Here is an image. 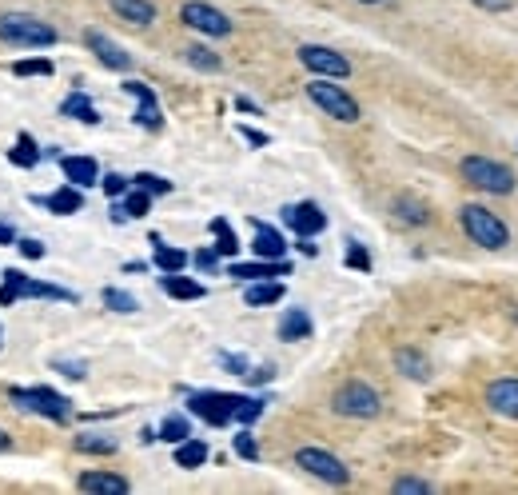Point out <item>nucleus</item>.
Returning a JSON list of instances; mask_svg holds the SVG:
<instances>
[{
	"mask_svg": "<svg viewBox=\"0 0 518 495\" xmlns=\"http://www.w3.org/2000/svg\"><path fill=\"white\" fill-rule=\"evenodd\" d=\"M16 248H20V256H28V260H40V256H44V244L32 240V236H28V240H16Z\"/></svg>",
	"mask_w": 518,
	"mask_h": 495,
	"instance_id": "obj_47",
	"label": "nucleus"
},
{
	"mask_svg": "<svg viewBox=\"0 0 518 495\" xmlns=\"http://www.w3.org/2000/svg\"><path fill=\"white\" fill-rule=\"evenodd\" d=\"M228 276L236 280H275V276H291V264L287 260H252V264H232Z\"/></svg>",
	"mask_w": 518,
	"mask_h": 495,
	"instance_id": "obj_16",
	"label": "nucleus"
},
{
	"mask_svg": "<svg viewBox=\"0 0 518 495\" xmlns=\"http://www.w3.org/2000/svg\"><path fill=\"white\" fill-rule=\"evenodd\" d=\"M295 464H299L307 476H315V480H323V484H335V488H343V484L351 480V472L343 468V460L331 456V452H323V448H299V452H295Z\"/></svg>",
	"mask_w": 518,
	"mask_h": 495,
	"instance_id": "obj_8",
	"label": "nucleus"
},
{
	"mask_svg": "<svg viewBox=\"0 0 518 495\" xmlns=\"http://www.w3.org/2000/svg\"><path fill=\"white\" fill-rule=\"evenodd\" d=\"M84 44L96 52V60H100L104 68H112V72H128V68H132V56H128L116 40H108L104 32H96V28H92V32H84Z\"/></svg>",
	"mask_w": 518,
	"mask_h": 495,
	"instance_id": "obj_12",
	"label": "nucleus"
},
{
	"mask_svg": "<svg viewBox=\"0 0 518 495\" xmlns=\"http://www.w3.org/2000/svg\"><path fill=\"white\" fill-rule=\"evenodd\" d=\"M60 172H64V180L76 184V188L100 184V164H96L92 156H64V160H60Z\"/></svg>",
	"mask_w": 518,
	"mask_h": 495,
	"instance_id": "obj_15",
	"label": "nucleus"
},
{
	"mask_svg": "<svg viewBox=\"0 0 518 495\" xmlns=\"http://www.w3.org/2000/svg\"><path fill=\"white\" fill-rule=\"evenodd\" d=\"M459 224H463V232H467L475 244H483V248H491V252H499V248L511 244V228H507L491 208H483V204H463V208H459Z\"/></svg>",
	"mask_w": 518,
	"mask_h": 495,
	"instance_id": "obj_2",
	"label": "nucleus"
},
{
	"mask_svg": "<svg viewBox=\"0 0 518 495\" xmlns=\"http://www.w3.org/2000/svg\"><path fill=\"white\" fill-rule=\"evenodd\" d=\"M192 436V424H188V416H168L164 424H160V436L156 440H164V444H180V440H188Z\"/></svg>",
	"mask_w": 518,
	"mask_h": 495,
	"instance_id": "obj_32",
	"label": "nucleus"
},
{
	"mask_svg": "<svg viewBox=\"0 0 518 495\" xmlns=\"http://www.w3.org/2000/svg\"><path fill=\"white\" fill-rule=\"evenodd\" d=\"M236 400L240 396H232V392H196V396H188V412L212 428H224L236 420Z\"/></svg>",
	"mask_w": 518,
	"mask_h": 495,
	"instance_id": "obj_7",
	"label": "nucleus"
},
{
	"mask_svg": "<svg viewBox=\"0 0 518 495\" xmlns=\"http://www.w3.org/2000/svg\"><path fill=\"white\" fill-rule=\"evenodd\" d=\"M192 264H196L200 272H216V264H220V252H216V248H204V252H196V256H192Z\"/></svg>",
	"mask_w": 518,
	"mask_h": 495,
	"instance_id": "obj_45",
	"label": "nucleus"
},
{
	"mask_svg": "<svg viewBox=\"0 0 518 495\" xmlns=\"http://www.w3.org/2000/svg\"><path fill=\"white\" fill-rule=\"evenodd\" d=\"M80 492L124 495V492H132V484H128L124 476H112V472H84V476H80Z\"/></svg>",
	"mask_w": 518,
	"mask_h": 495,
	"instance_id": "obj_21",
	"label": "nucleus"
},
{
	"mask_svg": "<svg viewBox=\"0 0 518 495\" xmlns=\"http://www.w3.org/2000/svg\"><path fill=\"white\" fill-rule=\"evenodd\" d=\"M36 204H44V208L56 212V216H72V212L84 208V188L64 184V188H56V192H48V196H36Z\"/></svg>",
	"mask_w": 518,
	"mask_h": 495,
	"instance_id": "obj_17",
	"label": "nucleus"
},
{
	"mask_svg": "<svg viewBox=\"0 0 518 495\" xmlns=\"http://www.w3.org/2000/svg\"><path fill=\"white\" fill-rule=\"evenodd\" d=\"M0 244H16V232L8 224H0Z\"/></svg>",
	"mask_w": 518,
	"mask_h": 495,
	"instance_id": "obj_52",
	"label": "nucleus"
},
{
	"mask_svg": "<svg viewBox=\"0 0 518 495\" xmlns=\"http://www.w3.org/2000/svg\"><path fill=\"white\" fill-rule=\"evenodd\" d=\"M331 408H335L339 416H347V420H375L379 408H383V400H379V392H375L371 384L351 380V384H343V388L335 392Z\"/></svg>",
	"mask_w": 518,
	"mask_h": 495,
	"instance_id": "obj_5",
	"label": "nucleus"
},
{
	"mask_svg": "<svg viewBox=\"0 0 518 495\" xmlns=\"http://www.w3.org/2000/svg\"><path fill=\"white\" fill-rule=\"evenodd\" d=\"M395 216L403 224H431V212L419 204V200H395Z\"/></svg>",
	"mask_w": 518,
	"mask_h": 495,
	"instance_id": "obj_34",
	"label": "nucleus"
},
{
	"mask_svg": "<svg viewBox=\"0 0 518 495\" xmlns=\"http://www.w3.org/2000/svg\"><path fill=\"white\" fill-rule=\"evenodd\" d=\"M8 448H12V440H8V432L0 428V452H8Z\"/></svg>",
	"mask_w": 518,
	"mask_h": 495,
	"instance_id": "obj_53",
	"label": "nucleus"
},
{
	"mask_svg": "<svg viewBox=\"0 0 518 495\" xmlns=\"http://www.w3.org/2000/svg\"><path fill=\"white\" fill-rule=\"evenodd\" d=\"M307 96L327 112V116H335V120H343V124H355L359 120V100L347 92V88H339V84H331V80H311L307 84Z\"/></svg>",
	"mask_w": 518,
	"mask_h": 495,
	"instance_id": "obj_6",
	"label": "nucleus"
},
{
	"mask_svg": "<svg viewBox=\"0 0 518 495\" xmlns=\"http://www.w3.org/2000/svg\"><path fill=\"white\" fill-rule=\"evenodd\" d=\"M124 92H132V96L140 100V108H136V124H140V128H148V132H156V128L164 124L160 104H156V92H152L144 80H124Z\"/></svg>",
	"mask_w": 518,
	"mask_h": 495,
	"instance_id": "obj_14",
	"label": "nucleus"
},
{
	"mask_svg": "<svg viewBox=\"0 0 518 495\" xmlns=\"http://www.w3.org/2000/svg\"><path fill=\"white\" fill-rule=\"evenodd\" d=\"M52 368H56L60 376H68V380H84V376H88L84 360H52Z\"/></svg>",
	"mask_w": 518,
	"mask_h": 495,
	"instance_id": "obj_42",
	"label": "nucleus"
},
{
	"mask_svg": "<svg viewBox=\"0 0 518 495\" xmlns=\"http://www.w3.org/2000/svg\"><path fill=\"white\" fill-rule=\"evenodd\" d=\"M100 188H104V196H108V200H116V196H124V192H128V176L108 172V176H100Z\"/></svg>",
	"mask_w": 518,
	"mask_h": 495,
	"instance_id": "obj_40",
	"label": "nucleus"
},
{
	"mask_svg": "<svg viewBox=\"0 0 518 495\" xmlns=\"http://www.w3.org/2000/svg\"><path fill=\"white\" fill-rule=\"evenodd\" d=\"M299 64H303V68H311L315 76H331V80L351 76L347 56H339V52H335V48H327V44H303V48H299Z\"/></svg>",
	"mask_w": 518,
	"mask_h": 495,
	"instance_id": "obj_11",
	"label": "nucleus"
},
{
	"mask_svg": "<svg viewBox=\"0 0 518 495\" xmlns=\"http://www.w3.org/2000/svg\"><path fill=\"white\" fill-rule=\"evenodd\" d=\"M311 336V316L303 308H287L283 320H279V340L295 344V340H307Z\"/></svg>",
	"mask_w": 518,
	"mask_h": 495,
	"instance_id": "obj_22",
	"label": "nucleus"
},
{
	"mask_svg": "<svg viewBox=\"0 0 518 495\" xmlns=\"http://www.w3.org/2000/svg\"><path fill=\"white\" fill-rule=\"evenodd\" d=\"M236 456L240 460H259V444L252 440V432H240L236 436Z\"/></svg>",
	"mask_w": 518,
	"mask_h": 495,
	"instance_id": "obj_44",
	"label": "nucleus"
},
{
	"mask_svg": "<svg viewBox=\"0 0 518 495\" xmlns=\"http://www.w3.org/2000/svg\"><path fill=\"white\" fill-rule=\"evenodd\" d=\"M236 108H240V112H252V116H259V108L248 100V96H240V100H236Z\"/></svg>",
	"mask_w": 518,
	"mask_h": 495,
	"instance_id": "obj_51",
	"label": "nucleus"
},
{
	"mask_svg": "<svg viewBox=\"0 0 518 495\" xmlns=\"http://www.w3.org/2000/svg\"><path fill=\"white\" fill-rule=\"evenodd\" d=\"M256 228V240H252V248H256L259 260H283L287 256V240H283V232H275V228H267V224H252Z\"/></svg>",
	"mask_w": 518,
	"mask_h": 495,
	"instance_id": "obj_20",
	"label": "nucleus"
},
{
	"mask_svg": "<svg viewBox=\"0 0 518 495\" xmlns=\"http://www.w3.org/2000/svg\"><path fill=\"white\" fill-rule=\"evenodd\" d=\"M359 4H379V0H359Z\"/></svg>",
	"mask_w": 518,
	"mask_h": 495,
	"instance_id": "obj_54",
	"label": "nucleus"
},
{
	"mask_svg": "<svg viewBox=\"0 0 518 495\" xmlns=\"http://www.w3.org/2000/svg\"><path fill=\"white\" fill-rule=\"evenodd\" d=\"M104 304H108L112 312H124V316L140 308V304H136V296H132V292H124V288H104Z\"/></svg>",
	"mask_w": 518,
	"mask_h": 495,
	"instance_id": "obj_36",
	"label": "nucleus"
},
{
	"mask_svg": "<svg viewBox=\"0 0 518 495\" xmlns=\"http://www.w3.org/2000/svg\"><path fill=\"white\" fill-rule=\"evenodd\" d=\"M395 368H399L407 380H415V384H427V380H431V360H427L419 348H399V352H395Z\"/></svg>",
	"mask_w": 518,
	"mask_h": 495,
	"instance_id": "obj_19",
	"label": "nucleus"
},
{
	"mask_svg": "<svg viewBox=\"0 0 518 495\" xmlns=\"http://www.w3.org/2000/svg\"><path fill=\"white\" fill-rule=\"evenodd\" d=\"M8 396H12V404H20L24 412L44 416V420H56V424H64V420L72 416V400L60 396V392H52V388H12Z\"/></svg>",
	"mask_w": 518,
	"mask_h": 495,
	"instance_id": "obj_4",
	"label": "nucleus"
},
{
	"mask_svg": "<svg viewBox=\"0 0 518 495\" xmlns=\"http://www.w3.org/2000/svg\"><path fill=\"white\" fill-rule=\"evenodd\" d=\"M212 236H216V252L220 256H236L240 252V240H236V232H232V224L224 216L212 220Z\"/></svg>",
	"mask_w": 518,
	"mask_h": 495,
	"instance_id": "obj_31",
	"label": "nucleus"
},
{
	"mask_svg": "<svg viewBox=\"0 0 518 495\" xmlns=\"http://www.w3.org/2000/svg\"><path fill=\"white\" fill-rule=\"evenodd\" d=\"M220 364H224L228 372H236V376H248V360H244V356H232V352H220Z\"/></svg>",
	"mask_w": 518,
	"mask_h": 495,
	"instance_id": "obj_46",
	"label": "nucleus"
},
{
	"mask_svg": "<svg viewBox=\"0 0 518 495\" xmlns=\"http://www.w3.org/2000/svg\"><path fill=\"white\" fill-rule=\"evenodd\" d=\"M487 404H491L499 416L518 420V380H495V384L487 388Z\"/></svg>",
	"mask_w": 518,
	"mask_h": 495,
	"instance_id": "obj_18",
	"label": "nucleus"
},
{
	"mask_svg": "<svg viewBox=\"0 0 518 495\" xmlns=\"http://www.w3.org/2000/svg\"><path fill=\"white\" fill-rule=\"evenodd\" d=\"M0 40L8 48H48L60 36H56V28L48 20H36L28 12H4L0 16Z\"/></svg>",
	"mask_w": 518,
	"mask_h": 495,
	"instance_id": "obj_1",
	"label": "nucleus"
},
{
	"mask_svg": "<svg viewBox=\"0 0 518 495\" xmlns=\"http://www.w3.org/2000/svg\"><path fill=\"white\" fill-rule=\"evenodd\" d=\"M164 292L172 296V300H204V284H196V280H188V276H180V272H168L164 276Z\"/></svg>",
	"mask_w": 518,
	"mask_h": 495,
	"instance_id": "obj_26",
	"label": "nucleus"
},
{
	"mask_svg": "<svg viewBox=\"0 0 518 495\" xmlns=\"http://www.w3.org/2000/svg\"><path fill=\"white\" fill-rule=\"evenodd\" d=\"M152 248H156V268L168 276V272H184L188 268V252H180V248H168L160 236H152Z\"/></svg>",
	"mask_w": 518,
	"mask_h": 495,
	"instance_id": "obj_29",
	"label": "nucleus"
},
{
	"mask_svg": "<svg viewBox=\"0 0 518 495\" xmlns=\"http://www.w3.org/2000/svg\"><path fill=\"white\" fill-rule=\"evenodd\" d=\"M347 268H355V272H371V256H367V248L363 244H347Z\"/></svg>",
	"mask_w": 518,
	"mask_h": 495,
	"instance_id": "obj_41",
	"label": "nucleus"
},
{
	"mask_svg": "<svg viewBox=\"0 0 518 495\" xmlns=\"http://www.w3.org/2000/svg\"><path fill=\"white\" fill-rule=\"evenodd\" d=\"M475 4H479V8H487V12H507L515 0H475Z\"/></svg>",
	"mask_w": 518,
	"mask_h": 495,
	"instance_id": "obj_49",
	"label": "nucleus"
},
{
	"mask_svg": "<svg viewBox=\"0 0 518 495\" xmlns=\"http://www.w3.org/2000/svg\"><path fill=\"white\" fill-rule=\"evenodd\" d=\"M463 180L491 192V196H511L515 192V172L499 160H487V156H467L463 160Z\"/></svg>",
	"mask_w": 518,
	"mask_h": 495,
	"instance_id": "obj_3",
	"label": "nucleus"
},
{
	"mask_svg": "<svg viewBox=\"0 0 518 495\" xmlns=\"http://www.w3.org/2000/svg\"><path fill=\"white\" fill-rule=\"evenodd\" d=\"M180 20H184L188 28H196V32H204V36H232V20H228L220 8L204 4V0H188V4L180 8Z\"/></svg>",
	"mask_w": 518,
	"mask_h": 495,
	"instance_id": "obj_10",
	"label": "nucleus"
},
{
	"mask_svg": "<svg viewBox=\"0 0 518 495\" xmlns=\"http://www.w3.org/2000/svg\"><path fill=\"white\" fill-rule=\"evenodd\" d=\"M112 8L128 24H152L156 20V4L152 0H112Z\"/></svg>",
	"mask_w": 518,
	"mask_h": 495,
	"instance_id": "obj_23",
	"label": "nucleus"
},
{
	"mask_svg": "<svg viewBox=\"0 0 518 495\" xmlns=\"http://www.w3.org/2000/svg\"><path fill=\"white\" fill-rule=\"evenodd\" d=\"M52 72H56V64L44 60V56H36V60H16V64H12V76H52Z\"/></svg>",
	"mask_w": 518,
	"mask_h": 495,
	"instance_id": "obj_35",
	"label": "nucleus"
},
{
	"mask_svg": "<svg viewBox=\"0 0 518 495\" xmlns=\"http://www.w3.org/2000/svg\"><path fill=\"white\" fill-rule=\"evenodd\" d=\"M204 464H208V444L204 440H192L188 436V440L176 444V468H188L192 472V468H204Z\"/></svg>",
	"mask_w": 518,
	"mask_h": 495,
	"instance_id": "obj_27",
	"label": "nucleus"
},
{
	"mask_svg": "<svg viewBox=\"0 0 518 495\" xmlns=\"http://www.w3.org/2000/svg\"><path fill=\"white\" fill-rule=\"evenodd\" d=\"M395 495H431V484L427 480H395V488H391Z\"/></svg>",
	"mask_w": 518,
	"mask_h": 495,
	"instance_id": "obj_43",
	"label": "nucleus"
},
{
	"mask_svg": "<svg viewBox=\"0 0 518 495\" xmlns=\"http://www.w3.org/2000/svg\"><path fill=\"white\" fill-rule=\"evenodd\" d=\"M76 452H84V456H116V440H108V436H76Z\"/></svg>",
	"mask_w": 518,
	"mask_h": 495,
	"instance_id": "obj_33",
	"label": "nucleus"
},
{
	"mask_svg": "<svg viewBox=\"0 0 518 495\" xmlns=\"http://www.w3.org/2000/svg\"><path fill=\"white\" fill-rule=\"evenodd\" d=\"M8 160H12L16 168H36V164L44 160V152L36 148V140H32L28 132H20L16 144H12V152H8Z\"/></svg>",
	"mask_w": 518,
	"mask_h": 495,
	"instance_id": "obj_28",
	"label": "nucleus"
},
{
	"mask_svg": "<svg viewBox=\"0 0 518 495\" xmlns=\"http://www.w3.org/2000/svg\"><path fill=\"white\" fill-rule=\"evenodd\" d=\"M248 308H267V304H279L283 300V284L279 280H252V288L244 292Z\"/></svg>",
	"mask_w": 518,
	"mask_h": 495,
	"instance_id": "obj_24",
	"label": "nucleus"
},
{
	"mask_svg": "<svg viewBox=\"0 0 518 495\" xmlns=\"http://www.w3.org/2000/svg\"><path fill=\"white\" fill-rule=\"evenodd\" d=\"M60 116H72V120H84V124H100V112L92 108L88 92H80V88L60 104Z\"/></svg>",
	"mask_w": 518,
	"mask_h": 495,
	"instance_id": "obj_25",
	"label": "nucleus"
},
{
	"mask_svg": "<svg viewBox=\"0 0 518 495\" xmlns=\"http://www.w3.org/2000/svg\"><path fill=\"white\" fill-rule=\"evenodd\" d=\"M136 180V188H144L148 196H168L172 192V180H164V176H156V172H140V176H132Z\"/></svg>",
	"mask_w": 518,
	"mask_h": 495,
	"instance_id": "obj_37",
	"label": "nucleus"
},
{
	"mask_svg": "<svg viewBox=\"0 0 518 495\" xmlns=\"http://www.w3.org/2000/svg\"><path fill=\"white\" fill-rule=\"evenodd\" d=\"M259 416H263V400L259 396H240L236 400V420L240 424H256Z\"/></svg>",
	"mask_w": 518,
	"mask_h": 495,
	"instance_id": "obj_39",
	"label": "nucleus"
},
{
	"mask_svg": "<svg viewBox=\"0 0 518 495\" xmlns=\"http://www.w3.org/2000/svg\"><path fill=\"white\" fill-rule=\"evenodd\" d=\"M271 376H275V368H271V364H263V368H256V372L248 368V380H252V384H267Z\"/></svg>",
	"mask_w": 518,
	"mask_h": 495,
	"instance_id": "obj_48",
	"label": "nucleus"
},
{
	"mask_svg": "<svg viewBox=\"0 0 518 495\" xmlns=\"http://www.w3.org/2000/svg\"><path fill=\"white\" fill-rule=\"evenodd\" d=\"M283 224L295 228L299 236H319V232L327 228V216L319 212V204L307 200V204H287V208H283Z\"/></svg>",
	"mask_w": 518,
	"mask_h": 495,
	"instance_id": "obj_13",
	"label": "nucleus"
},
{
	"mask_svg": "<svg viewBox=\"0 0 518 495\" xmlns=\"http://www.w3.org/2000/svg\"><path fill=\"white\" fill-rule=\"evenodd\" d=\"M184 60H188L192 68H200V72H220V68H224V60H220L212 48H204V44H188V48H184Z\"/></svg>",
	"mask_w": 518,
	"mask_h": 495,
	"instance_id": "obj_30",
	"label": "nucleus"
},
{
	"mask_svg": "<svg viewBox=\"0 0 518 495\" xmlns=\"http://www.w3.org/2000/svg\"><path fill=\"white\" fill-rule=\"evenodd\" d=\"M148 208H152V196H148L144 188H136V192H124V212H128L132 220L148 216Z\"/></svg>",
	"mask_w": 518,
	"mask_h": 495,
	"instance_id": "obj_38",
	"label": "nucleus"
},
{
	"mask_svg": "<svg viewBox=\"0 0 518 495\" xmlns=\"http://www.w3.org/2000/svg\"><path fill=\"white\" fill-rule=\"evenodd\" d=\"M240 132H244V140H248V144H256V148H263V144H267V136H263V132H256V128H240Z\"/></svg>",
	"mask_w": 518,
	"mask_h": 495,
	"instance_id": "obj_50",
	"label": "nucleus"
},
{
	"mask_svg": "<svg viewBox=\"0 0 518 495\" xmlns=\"http://www.w3.org/2000/svg\"><path fill=\"white\" fill-rule=\"evenodd\" d=\"M4 288H8L16 300H64V304H72V300H76L68 288H56V284L32 280V276H24V272H16V268H8V272H4Z\"/></svg>",
	"mask_w": 518,
	"mask_h": 495,
	"instance_id": "obj_9",
	"label": "nucleus"
}]
</instances>
